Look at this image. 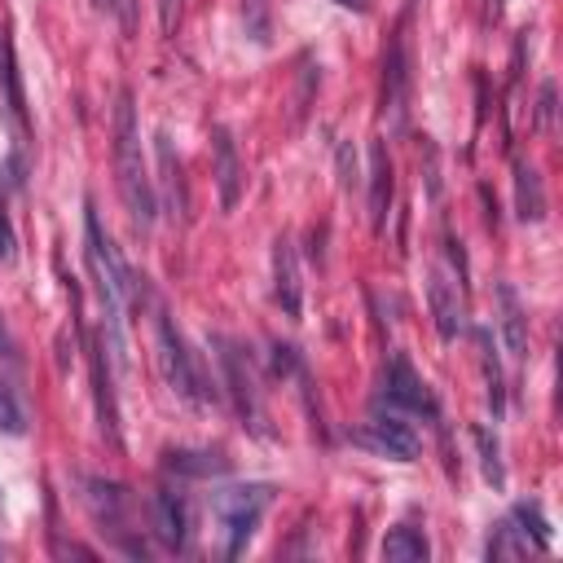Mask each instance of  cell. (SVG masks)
Here are the masks:
<instances>
[{
  "mask_svg": "<svg viewBox=\"0 0 563 563\" xmlns=\"http://www.w3.org/2000/svg\"><path fill=\"white\" fill-rule=\"evenodd\" d=\"M110 14L124 22V31L137 27V9H132V0H110Z\"/></svg>",
  "mask_w": 563,
  "mask_h": 563,
  "instance_id": "1f68e13d",
  "label": "cell"
},
{
  "mask_svg": "<svg viewBox=\"0 0 563 563\" xmlns=\"http://www.w3.org/2000/svg\"><path fill=\"white\" fill-rule=\"evenodd\" d=\"M0 106H5V115H9V124H14L18 137H27V97H22L9 27H0Z\"/></svg>",
  "mask_w": 563,
  "mask_h": 563,
  "instance_id": "2e32d148",
  "label": "cell"
},
{
  "mask_svg": "<svg viewBox=\"0 0 563 563\" xmlns=\"http://www.w3.org/2000/svg\"><path fill=\"white\" fill-rule=\"evenodd\" d=\"M476 445H480V458H484V480L493 489H506V471H502V449H498V436L489 427H476Z\"/></svg>",
  "mask_w": 563,
  "mask_h": 563,
  "instance_id": "484cf974",
  "label": "cell"
},
{
  "mask_svg": "<svg viewBox=\"0 0 563 563\" xmlns=\"http://www.w3.org/2000/svg\"><path fill=\"white\" fill-rule=\"evenodd\" d=\"M392 198H396V172H392L388 146H383V141H374V146H370V229H374V234H383V229H388Z\"/></svg>",
  "mask_w": 563,
  "mask_h": 563,
  "instance_id": "5bb4252c",
  "label": "cell"
},
{
  "mask_svg": "<svg viewBox=\"0 0 563 563\" xmlns=\"http://www.w3.org/2000/svg\"><path fill=\"white\" fill-rule=\"evenodd\" d=\"M150 533L163 550H185L190 542V511L176 489H154L150 493Z\"/></svg>",
  "mask_w": 563,
  "mask_h": 563,
  "instance_id": "30bf717a",
  "label": "cell"
},
{
  "mask_svg": "<svg viewBox=\"0 0 563 563\" xmlns=\"http://www.w3.org/2000/svg\"><path fill=\"white\" fill-rule=\"evenodd\" d=\"M498 330H502V344L511 352L515 361L528 357V317H524V304L520 295H515L511 282H498Z\"/></svg>",
  "mask_w": 563,
  "mask_h": 563,
  "instance_id": "e0dca14e",
  "label": "cell"
},
{
  "mask_svg": "<svg viewBox=\"0 0 563 563\" xmlns=\"http://www.w3.org/2000/svg\"><path fill=\"white\" fill-rule=\"evenodd\" d=\"M154 357H159V370H163V379H168L176 401H185L190 410H207V405L220 401L216 388L207 383L203 366L194 361V352L185 348L181 330H176L172 313L163 304H154Z\"/></svg>",
  "mask_w": 563,
  "mask_h": 563,
  "instance_id": "3957f363",
  "label": "cell"
},
{
  "mask_svg": "<svg viewBox=\"0 0 563 563\" xmlns=\"http://www.w3.org/2000/svg\"><path fill=\"white\" fill-rule=\"evenodd\" d=\"M0 436H27V405L5 374H0Z\"/></svg>",
  "mask_w": 563,
  "mask_h": 563,
  "instance_id": "603a6c76",
  "label": "cell"
},
{
  "mask_svg": "<svg viewBox=\"0 0 563 563\" xmlns=\"http://www.w3.org/2000/svg\"><path fill=\"white\" fill-rule=\"evenodd\" d=\"M524 555H528V537L515 528V520H502L498 528H493V537H489V559L493 563H515Z\"/></svg>",
  "mask_w": 563,
  "mask_h": 563,
  "instance_id": "cb8c5ba5",
  "label": "cell"
},
{
  "mask_svg": "<svg viewBox=\"0 0 563 563\" xmlns=\"http://www.w3.org/2000/svg\"><path fill=\"white\" fill-rule=\"evenodd\" d=\"M115 181H119V198H124L132 225L150 229L154 216H159V194H154V176L146 168V154H141L132 88H119L115 97Z\"/></svg>",
  "mask_w": 563,
  "mask_h": 563,
  "instance_id": "7a4b0ae2",
  "label": "cell"
},
{
  "mask_svg": "<svg viewBox=\"0 0 563 563\" xmlns=\"http://www.w3.org/2000/svg\"><path fill=\"white\" fill-rule=\"evenodd\" d=\"M388 410H401V414H423L427 423H436L440 410H436V396L423 379L414 374L410 357L405 352H392L388 357V370H383V401Z\"/></svg>",
  "mask_w": 563,
  "mask_h": 563,
  "instance_id": "52a82bcc",
  "label": "cell"
},
{
  "mask_svg": "<svg viewBox=\"0 0 563 563\" xmlns=\"http://www.w3.org/2000/svg\"><path fill=\"white\" fill-rule=\"evenodd\" d=\"M511 520H515V528H520L524 537H533L537 550H550V542H555V537H550V524L542 520V506H537V502H520Z\"/></svg>",
  "mask_w": 563,
  "mask_h": 563,
  "instance_id": "d4e9b609",
  "label": "cell"
},
{
  "mask_svg": "<svg viewBox=\"0 0 563 563\" xmlns=\"http://www.w3.org/2000/svg\"><path fill=\"white\" fill-rule=\"evenodd\" d=\"M93 392H97V423L110 445H119V410H115V392H110V370H106V344H93Z\"/></svg>",
  "mask_w": 563,
  "mask_h": 563,
  "instance_id": "d6986e66",
  "label": "cell"
},
{
  "mask_svg": "<svg viewBox=\"0 0 563 563\" xmlns=\"http://www.w3.org/2000/svg\"><path fill=\"white\" fill-rule=\"evenodd\" d=\"M84 242H88V269H93V282H97V300H102V313H106V330H102V344L110 352L119 370L128 366V344H124V322H128V300L137 291L132 282L124 256L115 251V242L102 234V220H97L93 203L84 207Z\"/></svg>",
  "mask_w": 563,
  "mask_h": 563,
  "instance_id": "6da1fadb",
  "label": "cell"
},
{
  "mask_svg": "<svg viewBox=\"0 0 563 563\" xmlns=\"http://www.w3.org/2000/svg\"><path fill=\"white\" fill-rule=\"evenodd\" d=\"M335 168H339V190L352 194L361 185V168H357V150H352V141L335 150Z\"/></svg>",
  "mask_w": 563,
  "mask_h": 563,
  "instance_id": "4316f807",
  "label": "cell"
},
{
  "mask_svg": "<svg viewBox=\"0 0 563 563\" xmlns=\"http://www.w3.org/2000/svg\"><path fill=\"white\" fill-rule=\"evenodd\" d=\"M427 555H432V546H427V537L410 524L392 528V533L383 537V559L388 563H427Z\"/></svg>",
  "mask_w": 563,
  "mask_h": 563,
  "instance_id": "7402d4cb",
  "label": "cell"
},
{
  "mask_svg": "<svg viewBox=\"0 0 563 563\" xmlns=\"http://www.w3.org/2000/svg\"><path fill=\"white\" fill-rule=\"evenodd\" d=\"M163 467L185 476V480H212V476H225L229 471V458L212 454V449H168Z\"/></svg>",
  "mask_w": 563,
  "mask_h": 563,
  "instance_id": "ffe728a7",
  "label": "cell"
},
{
  "mask_svg": "<svg viewBox=\"0 0 563 563\" xmlns=\"http://www.w3.org/2000/svg\"><path fill=\"white\" fill-rule=\"evenodd\" d=\"M555 110H559V88L555 80H546L537 88V132H555Z\"/></svg>",
  "mask_w": 563,
  "mask_h": 563,
  "instance_id": "83f0119b",
  "label": "cell"
},
{
  "mask_svg": "<svg viewBox=\"0 0 563 563\" xmlns=\"http://www.w3.org/2000/svg\"><path fill=\"white\" fill-rule=\"evenodd\" d=\"M273 300H278L282 317L300 322L304 313V282H300V256H295V242L278 238L273 242Z\"/></svg>",
  "mask_w": 563,
  "mask_h": 563,
  "instance_id": "8fae6325",
  "label": "cell"
},
{
  "mask_svg": "<svg viewBox=\"0 0 563 563\" xmlns=\"http://www.w3.org/2000/svg\"><path fill=\"white\" fill-rule=\"evenodd\" d=\"M80 489H84V506L93 511V520L97 524H106L110 533L119 537V546H124V515H128V489L124 484H115V480H80Z\"/></svg>",
  "mask_w": 563,
  "mask_h": 563,
  "instance_id": "9a60e30c",
  "label": "cell"
},
{
  "mask_svg": "<svg viewBox=\"0 0 563 563\" xmlns=\"http://www.w3.org/2000/svg\"><path fill=\"white\" fill-rule=\"evenodd\" d=\"M93 5H97V9H102V14H110V0H93Z\"/></svg>",
  "mask_w": 563,
  "mask_h": 563,
  "instance_id": "e575fe53",
  "label": "cell"
},
{
  "mask_svg": "<svg viewBox=\"0 0 563 563\" xmlns=\"http://www.w3.org/2000/svg\"><path fill=\"white\" fill-rule=\"evenodd\" d=\"M405 110H410V40H405V22L396 27L383 53V119L392 132L405 128Z\"/></svg>",
  "mask_w": 563,
  "mask_h": 563,
  "instance_id": "ba28073f",
  "label": "cell"
},
{
  "mask_svg": "<svg viewBox=\"0 0 563 563\" xmlns=\"http://www.w3.org/2000/svg\"><path fill=\"white\" fill-rule=\"evenodd\" d=\"M348 440L379 458H396V462L418 458V432L405 423L401 410H388V405H374V418L366 427H357V432H348Z\"/></svg>",
  "mask_w": 563,
  "mask_h": 563,
  "instance_id": "5b68a950",
  "label": "cell"
},
{
  "mask_svg": "<svg viewBox=\"0 0 563 563\" xmlns=\"http://www.w3.org/2000/svg\"><path fill=\"white\" fill-rule=\"evenodd\" d=\"M295 370H300V357H295V348L273 344V374H295Z\"/></svg>",
  "mask_w": 563,
  "mask_h": 563,
  "instance_id": "f546056e",
  "label": "cell"
},
{
  "mask_svg": "<svg viewBox=\"0 0 563 563\" xmlns=\"http://www.w3.org/2000/svg\"><path fill=\"white\" fill-rule=\"evenodd\" d=\"M207 344L216 348V361H220V379H225V396L234 401L238 418L247 427L260 432V392H256V374H251V361L242 357V348L225 335H207Z\"/></svg>",
  "mask_w": 563,
  "mask_h": 563,
  "instance_id": "8992f818",
  "label": "cell"
},
{
  "mask_svg": "<svg viewBox=\"0 0 563 563\" xmlns=\"http://www.w3.org/2000/svg\"><path fill=\"white\" fill-rule=\"evenodd\" d=\"M335 5H344V9H357V14H366L370 0H335Z\"/></svg>",
  "mask_w": 563,
  "mask_h": 563,
  "instance_id": "836d02e7",
  "label": "cell"
},
{
  "mask_svg": "<svg viewBox=\"0 0 563 563\" xmlns=\"http://www.w3.org/2000/svg\"><path fill=\"white\" fill-rule=\"evenodd\" d=\"M427 304H432L440 339H458L462 326H467V317H462V286L449 282V273L440 264L427 273Z\"/></svg>",
  "mask_w": 563,
  "mask_h": 563,
  "instance_id": "7c38bea8",
  "label": "cell"
},
{
  "mask_svg": "<svg viewBox=\"0 0 563 563\" xmlns=\"http://www.w3.org/2000/svg\"><path fill=\"white\" fill-rule=\"evenodd\" d=\"M273 502V484H234V489H220L212 498V511L225 524V555L238 559L247 542L256 537L264 506Z\"/></svg>",
  "mask_w": 563,
  "mask_h": 563,
  "instance_id": "277c9868",
  "label": "cell"
},
{
  "mask_svg": "<svg viewBox=\"0 0 563 563\" xmlns=\"http://www.w3.org/2000/svg\"><path fill=\"white\" fill-rule=\"evenodd\" d=\"M476 344H480V370H484V396H489V410H493V423H502V410H506V383H502V366L493 357V335L489 330H476Z\"/></svg>",
  "mask_w": 563,
  "mask_h": 563,
  "instance_id": "44dd1931",
  "label": "cell"
},
{
  "mask_svg": "<svg viewBox=\"0 0 563 563\" xmlns=\"http://www.w3.org/2000/svg\"><path fill=\"white\" fill-rule=\"evenodd\" d=\"M212 168H216V190H220V207L234 212L238 198H242V159H238V146L229 137V128H212Z\"/></svg>",
  "mask_w": 563,
  "mask_h": 563,
  "instance_id": "4fadbf2b",
  "label": "cell"
},
{
  "mask_svg": "<svg viewBox=\"0 0 563 563\" xmlns=\"http://www.w3.org/2000/svg\"><path fill=\"white\" fill-rule=\"evenodd\" d=\"M176 22H181V0H159V27H163V36H172Z\"/></svg>",
  "mask_w": 563,
  "mask_h": 563,
  "instance_id": "4dcf8cb0",
  "label": "cell"
},
{
  "mask_svg": "<svg viewBox=\"0 0 563 563\" xmlns=\"http://www.w3.org/2000/svg\"><path fill=\"white\" fill-rule=\"evenodd\" d=\"M154 159H159V185H154V194H159L163 212L185 225V220H190V185H185V168H181V159H176L172 137L163 128L154 132Z\"/></svg>",
  "mask_w": 563,
  "mask_h": 563,
  "instance_id": "9c48e42d",
  "label": "cell"
},
{
  "mask_svg": "<svg viewBox=\"0 0 563 563\" xmlns=\"http://www.w3.org/2000/svg\"><path fill=\"white\" fill-rule=\"evenodd\" d=\"M53 555H58V559H66V555H71V559H93V550H84V546H66V542H53Z\"/></svg>",
  "mask_w": 563,
  "mask_h": 563,
  "instance_id": "d6a6232c",
  "label": "cell"
},
{
  "mask_svg": "<svg viewBox=\"0 0 563 563\" xmlns=\"http://www.w3.org/2000/svg\"><path fill=\"white\" fill-rule=\"evenodd\" d=\"M18 256V234H14V220H9L5 207V190H0V264H14Z\"/></svg>",
  "mask_w": 563,
  "mask_h": 563,
  "instance_id": "f1b7e54d",
  "label": "cell"
},
{
  "mask_svg": "<svg viewBox=\"0 0 563 563\" xmlns=\"http://www.w3.org/2000/svg\"><path fill=\"white\" fill-rule=\"evenodd\" d=\"M515 216L524 225L546 220V185H542V172L528 159H515Z\"/></svg>",
  "mask_w": 563,
  "mask_h": 563,
  "instance_id": "ac0fdd59",
  "label": "cell"
}]
</instances>
